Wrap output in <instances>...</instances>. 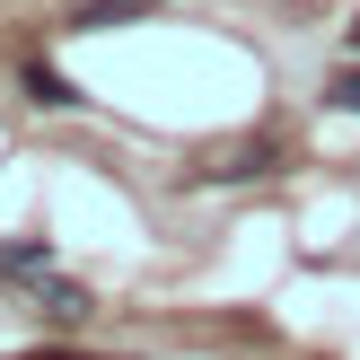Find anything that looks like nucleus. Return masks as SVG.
I'll return each mask as SVG.
<instances>
[{"mask_svg": "<svg viewBox=\"0 0 360 360\" xmlns=\"http://www.w3.org/2000/svg\"><path fill=\"white\" fill-rule=\"evenodd\" d=\"M343 44H352V62H360V18H352V27H343Z\"/></svg>", "mask_w": 360, "mask_h": 360, "instance_id": "obj_7", "label": "nucleus"}, {"mask_svg": "<svg viewBox=\"0 0 360 360\" xmlns=\"http://www.w3.org/2000/svg\"><path fill=\"white\" fill-rule=\"evenodd\" d=\"M132 18H158V0H88L70 27H79V35H105V27H132Z\"/></svg>", "mask_w": 360, "mask_h": 360, "instance_id": "obj_4", "label": "nucleus"}, {"mask_svg": "<svg viewBox=\"0 0 360 360\" xmlns=\"http://www.w3.org/2000/svg\"><path fill=\"white\" fill-rule=\"evenodd\" d=\"M326 105H334V115H360V62H352V70H334V79H326Z\"/></svg>", "mask_w": 360, "mask_h": 360, "instance_id": "obj_5", "label": "nucleus"}, {"mask_svg": "<svg viewBox=\"0 0 360 360\" xmlns=\"http://www.w3.org/2000/svg\"><path fill=\"white\" fill-rule=\"evenodd\" d=\"M35 308H44V316H53V326H79V316H88V308H97V299H88V290H79V281H62V273H53V281H35Z\"/></svg>", "mask_w": 360, "mask_h": 360, "instance_id": "obj_3", "label": "nucleus"}, {"mask_svg": "<svg viewBox=\"0 0 360 360\" xmlns=\"http://www.w3.org/2000/svg\"><path fill=\"white\" fill-rule=\"evenodd\" d=\"M53 273H62L53 238H0V281H53Z\"/></svg>", "mask_w": 360, "mask_h": 360, "instance_id": "obj_1", "label": "nucleus"}, {"mask_svg": "<svg viewBox=\"0 0 360 360\" xmlns=\"http://www.w3.org/2000/svg\"><path fill=\"white\" fill-rule=\"evenodd\" d=\"M18 88H27V97L44 105V115H79V105H88V97H79V88H70L53 62H27V70H18Z\"/></svg>", "mask_w": 360, "mask_h": 360, "instance_id": "obj_2", "label": "nucleus"}, {"mask_svg": "<svg viewBox=\"0 0 360 360\" xmlns=\"http://www.w3.org/2000/svg\"><path fill=\"white\" fill-rule=\"evenodd\" d=\"M18 360H97V352H70V343H44V352H18Z\"/></svg>", "mask_w": 360, "mask_h": 360, "instance_id": "obj_6", "label": "nucleus"}]
</instances>
